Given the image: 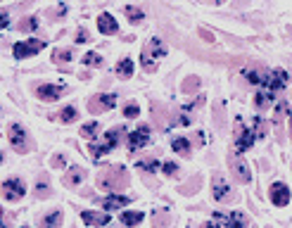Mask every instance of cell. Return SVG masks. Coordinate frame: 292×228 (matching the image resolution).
Segmentation results:
<instances>
[{"label":"cell","instance_id":"obj_27","mask_svg":"<svg viewBox=\"0 0 292 228\" xmlns=\"http://www.w3.org/2000/svg\"><path fill=\"white\" fill-rule=\"evenodd\" d=\"M197 88H200V79H197V76H188V79L183 81V93H185V95H193Z\"/></svg>","mask_w":292,"mask_h":228},{"label":"cell","instance_id":"obj_3","mask_svg":"<svg viewBox=\"0 0 292 228\" xmlns=\"http://www.w3.org/2000/svg\"><path fill=\"white\" fill-rule=\"evenodd\" d=\"M121 133H124V128H114V131H107V136H105V141L102 143H91L88 145V152H91L93 157H102V155H107L112 152L117 145H119V138H121Z\"/></svg>","mask_w":292,"mask_h":228},{"label":"cell","instance_id":"obj_36","mask_svg":"<svg viewBox=\"0 0 292 228\" xmlns=\"http://www.w3.org/2000/svg\"><path fill=\"white\" fill-rule=\"evenodd\" d=\"M152 221H155V228H164L169 224V216H164L162 211H155V216H152Z\"/></svg>","mask_w":292,"mask_h":228},{"label":"cell","instance_id":"obj_13","mask_svg":"<svg viewBox=\"0 0 292 228\" xmlns=\"http://www.w3.org/2000/svg\"><path fill=\"white\" fill-rule=\"evenodd\" d=\"M62 93H64V88L53 86V83H43V86L36 88V95L40 98V100H45V103H55V100H59Z\"/></svg>","mask_w":292,"mask_h":228},{"label":"cell","instance_id":"obj_2","mask_svg":"<svg viewBox=\"0 0 292 228\" xmlns=\"http://www.w3.org/2000/svg\"><path fill=\"white\" fill-rule=\"evenodd\" d=\"M159 57H166V45L162 43V38H152L145 48H143V67H145L147 71H155Z\"/></svg>","mask_w":292,"mask_h":228},{"label":"cell","instance_id":"obj_35","mask_svg":"<svg viewBox=\"0 0 292 228\" xmlns=\"http://www.w3.org/2000/svg\"><path fill=\"white\" fill-rule=\"evenodd\" d=\"M48 195H50V186H48V181H45V178H40V181H38V186H36V197L43 200V197H48Z\"/></svg>","mask_w":292,"mask_h":228},{"label":"cell","instance_id":"obj_5","mask_svg":"<svg viewBox=\"0 0 292 228\" xmlns=\"http://www.w3.org/2000/svg\"><path fill=\"white\" fill-rule=\"evenodd\" d=\"M45 48V43L43 41H36V38H29V41H19L15 43V48H12V53L17 60H24V57H31V55L40 53Z\"/></svg>","mask_w":292,"mask_h":228},{"label":"cell","instance_id":"obj_37","mask_svg":"<svg viewBox=\"0 0 292 228\" xmlns=\"http://www.w3.org/2000/svg\"><path fill=\"white\" fill-rule=\"evenodd\" d=\"M124 114H126V119H136V117L140 114V107H138V105H133V103H131V105H126V109H124Z\"/></svg>","mask_w":292,"mask_h":228},{"label":"cell","instance_id":"obj_11","mask_svg":"<svg viewBox=\"0 0 292 228\" xmlns=\"http://www.w3.org/2000/svg\"><path fill=\"white\" fill-rule=\"evenodd\" d=\"M117 105V95H107V93H100L88 100V112L95 114V112H105V109H112Z\"/></svg>","mask_w":292,"mask_h":228},{"label":"cell","instance_id":"obj_22","mask_svg":"<svg viewBox=\"0 0 292 228\" xmlns=\"http://www.w3.org/2000/svg\"><path fill=\"white\" fill-rule=\"evenodd\" d=\"M273 98H275L273 93L264 88V90H259V93H256V98H254V105L259 107V109H264V107H269V105H271V100H273Z\"/></svg>","mask_w":292,"mask_h":228},{"label":"cell","instance_id":"obj_19","mask_svg":"<svg viewBox=\"0 0 292 228\" xmlns=\"http://www.w3.org/2000/svg\"><path fill=\"white\" fill-rule=\"evenodd\" d=\"M245 79H247L250 83H254V86H264L266 79H269V74H266V71H259V69H245Z\"/></svg>","mask_w":292,"mask_h":228},{"label":"cell","instance_id":"obj_9","mask_svg":"<svg viewBox=\"0 0 292 228\" xmlns=\"http://www.w3.org/2000/svg\"><path fill=\"white\" fill-rule=\"evenodd\" d=\"M252 143H254V133H252V131H247V128H245V124L237 119V122H235V150H237V152H245V150H250V147H252Z\"/></svg>","mask_w":292,"mask_h":228},{"label":"cell","instance_id":"obj_33","mask_svg":"<svg viewBox=\"0 0 292 228\" xmlns=\"http://www.w3.org/2000/svg\"><path fill=\"white\" fill-rule=\"evenodd\" d=\"M124 12H126V17L131 19L133 24H138V21H143V19H145V15H143V10H138V7H126Z\"/></svg>","mask_w":292,"mask_h":228},{"label":"cell","instance_id":"obj_21","mask_svg":"<svg viewBox=\"0 0 292 228\" xmlns=\"http://www.w3.org/2000/svg\"><path fill=\"white\" fill-rule=\"evenodd\" d=\"M171 147H174V152H178L181 157H188V155H190V141H188V138H174V141H171Z\"/></svg>","mask_w":292,"mask_h":228},{"label":"cell","instance_id":"obj_42","mask_svg":"<svg viewBox=\"0 0 292 228\" xmlns=\"http://www.w3.org/2000/svg\"><path fill=\"white\" fill-rule=\"evenodd\" d=\"M10 24V15L7 12H0V29H5Z\"/></svg>","mask_w":292,"mask_h":228},{"label":"cell","instance_id":"obj_29","mask_svg":"<svg viewBox=\"0 0 292 228\" xmlns=\"http://www.w3.org/2000/svg\"><path fill=\"white\" fill-rule=\"evenodd\" d=\"M95 131H97V122H88L81 126V136L83 138H88V141H93L95 138Z\"/></svg>","mask_w":292,"mask_h":228},{"label":"cell","instance_id":"obj_26","mask_svg":"<svg viewBox=\"0 0 292 228\" xmlns=\"http://www.w3.org/2000/svg\"><path fill=\"white\" fill-rule=\"evenodd\" d=\"M59 224H62V211H53V214H48L43 219V226L40 228H59Z\"/></svg>","mask_w":292,"mask_h":228},{"label":"cell","instance_id":"obj_28","mask_svg":"<svg viewBox=\"0 0 292 228\" xmlns=\"http://www.w3.org/2000/svg\"><path fill=\"white\" fill-rule=\"evenodd\" d=\"M72 60H74L72 50H55V53H53V62H57V64H62V62H72Z\"/></svg>","mask_w":292,"mask_h":228},{"label":"cell","instance_id":"obj_44","mask_svg":"<svg viewBox=\"0 0 292 228\" xmlns=\"http://www.w3.org/2000/svg\"><path fill=\"white\" fill-rule=\"evenodd\" d=\"M200 34H202V38H204V41H212V34H209V31H204V29H202Z\"/></svg>","mask_w":292,"mask_h":228},{"label":"cell","instance_id":"obj_23","mask_svg":"<svg viewBox=\"0 0 292 228\" xmlns=\"http://www.w3.org/2000/svg\"><path fill=\"white\" fill-rule=\"evenodd\" d=\"M83 178H86V171H83V169H78V166H74L72 171L64 176V183H67V186H76V183H81Z\"/></svg>","mask_w":292,"mask_h":228},{"label":"cell","instance_id":"obj_15","mask_svg":"<svg viewBox=\"0 0 292 228\" xmlns=\"http://www.w3.org/2000/svg\"><path fill=\"white\" fill-rule=\"evenodd\" d=\"M271 202L275 207H285L290 202V190H288L285 183H273L271 186Z\"/></svg>","mask_w":292,"mask_h":228},{"label":"cell","instance_id":"obj_45","mask_svg":"<svg viewBox=\"0 0 292 228\" xmlns=\"http://www.w3.org/2000/svg\"><path fill=\"white\" fill-rule=\"evenodd\" d=\"M204 228H223V226H216V224H207Z\"/></svg>","mask_w":292,"mask_h":228},{"label":"cell","instance_id":"obj_41","mask_svg":"<svg viewBox=\"0 0 292 228\" xmlns=\"http://www.w3.org/2000/svg\"><path fill=\"white\" fill-rule=\"evenodd\" d=\"M76 41H78V43H86V41H91V34H88L86 29H78V34H76Z\"/></svg>","mask_w":292,"mask_h":228},{"label":"cell","instance_id":"obj_47","mask_svg":"<svg viewBox=\"0 0 292 228\" xmlns=\"http://www.w3.org/2000/svg\"><path fill=\"white\" fill-rule=\"evenodd\" d=\"M0 216H2V209H0Z\"/></svg>","mask_w":292,"mask_h":228},{"label":"cell","instance_id":"obj_32","mask_svg":"<svg viewBox=\"0 0 292 228\" xmlns=\"http://www.w3.org/2000/svg\"><path fill=\"white\" fill-rule=\"evenodd\" d=\"M83 64H86V67H100V64H102V57L97 53H86L83 55Z\"/></svg>","mask_w":292,"mask_h":228},{"label":"cell","instance_id":"obj_7","mask_svg":"<svg viewBox=\"0 0 292 228\" xmlns=\"http://www.w3.org/2000/svg\"><path fill=\"white\" fill-rule=\"evenodd\" d=\"M150 143V126H138L133 133H128V152H138Z\"/></svg>","mask_w":292,"mask_h":228},{"label":"cell","instance_id":"obj_4","mask_svg":"<svg viewBox=\"0 0 292 228\" xmlns=\"http://www.w3.org/2000/svg\"><path fill=\"white\" fill-rule=\"evenodd\" d=\"M7 138H10V145H12L17 152H29V150H31V138H29V133L24 131V126H19V124H12V126H10Z\"/></svg>","mask_w":292,"mask_h":228},{"label":"cell","instance_id":"obj_6","mask_svg":"<svg viewBox=\"0 0 292 228\" xmlns=\"http://www.w3.org/2000/svg\"><path fill=\"white\" fill-rule=\"evenodd\" d=\"M24 195H26V186H24V181H19V178H7V181L2 183V197H5V200H10V202H19Z\"/></svg>","mask_w":292,"mask_h":228},{"label":"cell","instance_id":"obj_25","mask_svg":"<svg viewBox=\"0 0 292 228\" xmlns=\"http://www.w3.org/2000/svg\"><path fill=\"white\" fill-rule=\"evenodd\" d=\"M117 74H119L121 79H131V76H133V62H131V60H121V62L117 64Z\"/></svg>","mask_w":292,"mask_h":228},{"label":"cell","instance_id":"obj_48","mask_svg":"<svg viewBox=\"0 0 292 228\" xmlns=\"http://www.w3.org/2000/svg\"><path fill=\"white\" fill-rule=\"evenodd\" d=\"M0 228H5V226H2V224H0Z\"/></svg>","mask_w":292,"mask_h":228},{"label":"cell","instance_id":"obj_46","mask_svg":"<svg viewBox=\"0 0 292 228\" xmlns=\"http://www.w3.org/2000/svg\"><path fill=\"white\" fill-rule=\"evenodd\" d=\"M290 126H292V117H290Z\"/></svg>","mask_w":292,"mask_h":228},{"label":"cell","instance_id":"obj_20","mask_svg":"<svg viewBox=\"0 0 292 228\" xmlns=\"http://www.w3.org/2000/svg\"><path fill=\"white\" fill-rule=\"evenodd\" d=\"M143 219H145L143 211H124V214H121V224H124V226H138Z\"/></svg>","mask_w":292,"mask_h":228},{"label":"cell","instance_id":"obj_31","mask_svg":"<svg viewBox=\"0 0 292 228\" xmlns=\"http://www.w3.org/2000/svg\"><path fill=\"white\" fill-rule=\"evenodd\" d=\"M76 117H78V112H76V107H64V109L59 112V119H62V122H64V124H72L74 119H76Z\"/></svg>","mask_w":292,"mask_h":228},{"label":"cell","instance_id":"obj_38","mask_svg":"<svg viewBox=\"0 0 292 228\" xmlns=\"http://www.w3.org/2000/svg\"><path fill=\"white\" fill-rule=\"evenodd\" d=\"M197 183H200V178H193L190 183H185V186H183L181 193L183 195H193V193H195V188H197Z\"/></svg>","mask_w":292,"mask_h":228},{"label":"cell","instance_id":"obj_30","mask_svg":"<svg viewBox=\"0 0 292 228\" xmlns=\"http://www.w3.org/2000/svg\"><path fill=\"white\" fill-rule=\"evenodd\" d=\"M17 29H19V31H36V29H38L36 17H26L24 21H19Z\"/></svg>","mask_w":292,"mask_h":228},{"label":"cell","instance_id":"obj_12","mask_svg":"<svg viewBox=\"0 0 292 228\" xmlns=\"http://www.w3.org/2000/svg\"><path fill=\"white\" fill-rule=\"evenodd\" d=\"M264 86H266V90H271V93H278V90H283V88L288 86V71H283V69L271 71Z\"/></svg>","mask_w":292,"mask_h":228},{"label":"cell","instance_id":"obj_39","mask_svg":"<svg viewBox=\"0 0 292 228\" xmlns=\"http://www.w3.org/2000/svg\"><path fill=\"white\" fill-rule=\"evenodd\" d=\"M138 169H143V171H155V169H157V162H155V159H147V162H138Z\"/></svg>","mask_w":292,"mask_h":228},{"label":"cell","instance_id":"obj_8","mask_svg":"<svg viewBox=\"0 0 292 228\" xmlns=\"http://www.w3.org/2000/svg\"><path fill=\"white\" fill-rule=\"evenodd\" d=\"M214 200H216V202H233V200H235L233 188H231L228 181L219 174L214 176Z\"/></svg>","mask_w":292,"mask_h":228},{"label":"cell","instance_id":"obj_43","mask_svg":"<svg viewBox=\"0 0 292 228\" xmlns=\"http://www.w3.org/2000/svg\"><path fill=\"white\" fill-rule=\"evenodd\" d=\"M53 166H55V169H62V166H64V157H62V155L53 157Z\"/></svg>","mask_w":292,"mask_h":228},{"label":"cell","instance_id":"obj_24","mask_svg":"<svg viewBox=\"0 0 292 228\" xmlns=\"http://www.w3.org/2000/svg\"><path fill=\"white\" fill-rule=\"evenodd\" d=\"M152 109H155V117H152V119H155V124H157V126H159V128H166V126H169V124L164 122V114H166V109L162 105H159V103H152Z\"/></svg>","mask_w":292,"mask_h":228},{"label":"cell","instance_id":"obj_14","mask_svg":"<svg viewBox=\"0 0 292 228\" xmlns=\"http://www.w3.org/2000/svg\"><path fill=\"white\" fill-rule=\"evenodd\" d=\"M214 219L221 221L226 228H247V219H245L242 211H233V214H228V216H223V214H214Z\"/></svg>","mask_w":292,"mask_h":228},{"label":"cell","instance_id":"obj_16","mask_svg":"<svg viewBox=\"0 0 292 228\" xmlns=\"http://www.w3.org/2000/svg\"><path fill=\"white\" fill-rule=\"evenodd\" d=\"M81 219H83L88 226H107L112 221L110 214H100V211H81Z\"/></svg>","mask_w":292,"mask_h":228},{"label":"cell","instance_id":"obj_10","mask_svg":"<svg viewBox=\"0 0 292 228\" xmlns=\"http://www.w3.org/2000/svg\"><path fill=\"white\" fill-rule=\"evenodd\" d=\"M228 166H231L233 176H235L240 183H250V178H252V176H250V169H247V164L237 157L235 152H231V155H228Z\"/></svg>","mask_w":292,"mask_h":228},{"label":"cell","instance_id":"obj_34","mask_svg":"<svg viewBox=\"0 0 292 228\" xmlns=\"http://www.w3.org/2000/svg\"><path fill=\"white\" fill-rule=\"evenodd\" d=\"M266 131H269V124L261 122L259 117L254 119V138H264L266 136Z\"/></svg>","mask_w":292,"mask_h":228},{"label":"cell","instance_id":"obj_17","mask_svg":"<svg viewBox=\"0 0 292 228\" xmlns=\"http://www.w3.org/2000/svg\"><path fill=\"white\" fill-rule=\"evenodd\" d=\"M97 29H100V34L114 36L119 31V24H117V19L112 17V15H100V19H97Z\"/></svg>","mask_w":292,"mask_h":228},{"label":"cell","instance_id":"obj_1","mask_svg":"<svg viewBox=\"0 0 292 228\" xmlns=\"http://www.w3.org/2000/svg\"><path fill=\"white\" fill-rule=\"evenodd\" d=\"M97 186L102 190H124L128 186V174L124 166H110V169H102L97 176Z\"/></svg>","mask_w":292,"mask_h":228},{"label":"cell","instance_id":"obj_40","mask_svg":"<svg viewBox=\"0 0 292 228\" xmlns=\"http://www.w3.org/2000/svg\"><path fill=\"white\" fill-rule=\"evenodd\" d=\"M162 171H164L166 176H174L176 171H178V166H176L174 162H164V164H162Z\"/></svg>","mask_w":292,"mask_h":228},{"label":"cell","instance_id":"obj_18","mask_svg":"<svg viewBox=\"0 0 292 228\" xmlns=\"http://www.w3.org/2000/svg\"><path fill=\"white\" fill-rule=\"evenodd\" d=\"M128 202H131V197H126V195H107L102 200V207L105 209H119V207H126Z\"/></svg>","mask_w":292,"mask_h":228}]
</instances>
